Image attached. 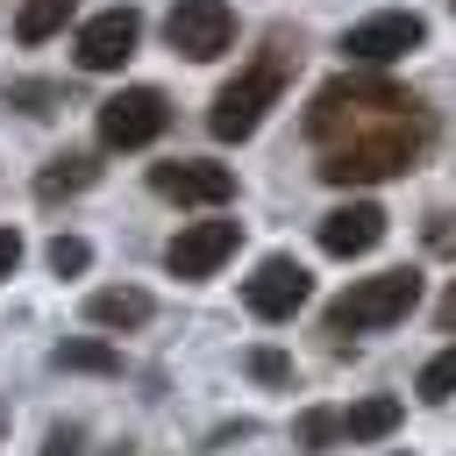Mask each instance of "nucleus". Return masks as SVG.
<instances>
[{"label":"nucleus","instance_id":"obj_1","mask_svg":"<svg viewBox=\"0 0 456 456\" xmlns=\"http://www.w3.org/2000/svg\"><path fill=\"white\" fill-rule=\"evenodd\" d=\"M420 150H428V114H385L378 128L335 142V150L321 157V178H328V185H378V178L413 171Z\"/></svg>","mask_w":456,"mask_h":456},{"label":"nucleus","instance_id":"obj_2","mask_svg":"<svg viewBox=\"0 0 456 456\" xmlns=\"http://www.w3.org/2000/svg\"><path fill=\"white\" fill-rule=\"evenodd\" d=\"M292 64H299V50L271 43L256 64H242V71H235V78L214 93V107H207V128H214L221 142H242V135H256V128H264V114L278 107V93H285Z\"/></svg>","mask_w":456,"mask_h":456},{"label":"nucleus","instance_id":"obj_3","mask_svg":"<svg viewBox=\"0 0 456 456\" xmlns=\"http://www.w3.org/2000/svg\"><path fill=\"white\" fill-rule=\"evenodd\" d=\"M420 100L406 93V86H392V78H378V71H342V78H328L321 93H314V107H306V135L314 142H328L342 121L356 128V121H385V114H413Z\"/></svg>","mask_w":456,"mask_h":456},{"label":"nucleus","instance_id":"obj_4","mask_svg":"<svg viewBox=\"0 0 456 456\" xmlns=\"http://www.w3.org/2000/svg\"><path fill=\"white\" fill-rule=\"evenodd\" d=\"M420 306V271H378V278H356L349 292H335L328 299V314H321V328L328 335H370V328H392V321H406Z\"/></svg>","mask_w":456,"mask_h":456},{"label":"nucleus","instance_id":"obj_5","mask_svg":"<svg viewBox=\"0 0 456 456\" xmlns=\"http://www.w3.org/2000/svg\"><path fill=\"white\" fill-rule=\"evenodd\" d=\"M171 128V100L157 86H121L114 100H100V142L107 150H142Z\"/></svg>","mask_w":456,"mask_h":456},{"label":"nucleus","instance_id":"obj_6","mask_svg":"<svg viewBox=\"0 0 456 456\" xmlns=\"http://www.w3.org/2000/svg\"><path fill=\"white\" fill-rule=\"evenodd\" d=\"M164 36H171L178 57L214 64V57L235 43V7H228V0H178V7L164 14Z\"/></svg>","mask_w":456,"mask_h":456},{"label":"nucleus","instance_id":"obj_7","mask_svg":"<svg viewBox=\"0 0 456 456\" xmlns=\"http://www.w3.org/2000/svg\"><path fill=\"white\" fill-rule=\"evenodd\" d=\"M135 43H142V14L121 0V7H100L93 21H78V71H121L128 57H135Z\"/></svg>","mask_w":456,"mask_h":456},{"label":"nucleus","instance_id":"obj_8","mask_svg":"<svg viewBox=\"0 0 456 456\" xmlns=\"http://www.w3.org/2000/svg\"><path fill=\"white\" fill-rule=\"evenodd\" d=\"M428 43V21L420 14H406V7H392V14H363L349 36H342V57L349 64H392V57H406V50H420Z\"/></svg>","mask_w":456,"mask_h":456},{"label":"nucleus","instance_id":"obj_9","mask_svg":"<svg viewBox=\"0 0 456 456\" xmlns=\"http://www.w3.org/2000/svg\"><path fill=\"white\" fill-rule=\"evenodd\" d=\"M306 299H314V278H306V264H292V256H264V264L242 278V306H249L256 321H292Z\"/></svg>","mask_w":456,"mask_h":456},{"label":"nucleus","instance_id":"obj_10","mask_svg":"<svg viewBox=\"0 0 456 456\" xmlns=\"http://www.w3.org/2000/svg\"><path fill=\"white\" fill-rule=\"evenodd\" d=\"M150 185L178 207H228L235 200V171L214 164V157H171V164H150Z\"/></svg>","mask_w":456,"mask_h":456},{"label":"nucleus","instance_id":"obj_11","mask_svg":"<svg viewBox=\"0 0 456 456\" xmlns=\"http://www.w3.org/2000/svg\"><path fill=\"white\" fill-rule=\"evenodd\" d=\"M235 242H242V221H185L164 249V271L171 278H214L235 256Z\"/></svg>","mask_w":456,"mask_h":456},{"label":"nucleus","instance_id":"obj_12","mask_svg":"<svg viewBox=\"0 0 456 456\" xmlns=\"http://www.w3.org/2000/svg\"><path fill=\"white\" fill-rule=\"evenodd\" d=\"M385 228H392V214H385L378 200H349V207L321 214V249H328V256H370V249L385 242Z\"/></svg>","mask_w":456,"mask_h":456},{"label":"nucleus","instance_id":"obj_13","mask_svg":"<svg viewBox=\"0 0 456 456\" xmlns=\"http://www.w3.org/2000/svg\"><path fill=\"white\" fill-rule=\"evenodd\" d=\"M150 314H157V299L135 292V285H107V292L86 299V321H93V328H114V335H121V328H142Z\"/></svg>","mask_w":456,"mask_h":456},{"label":"nucleus","instance_id":"obj_14","mask_svg":"<svg viewBox=\"0 0 456 456\" xmlns=\"http://www.w3.org/2000/svg\"><path fill=\"white\" fill-rule=\"evenodd\" d=\"M399 420H406V406H399L392 392H370V399H356L349 413H335V435H349V442H385Z\"/></svg>","mask_w":456,"mask_h":456},{"label":"nucleus","instance_id":"obj_15","mask_svg":"<svg viewBox=\"0 0 456 456\" xmlns=\"http://www.w3.org/2000/svg\"><path fill=\"white\" fill-rule=\"evenodd\" d=\"M100 178V164L86 157V150H64V157H50L43 171H36V200L43 207H57V200H71V192H86Z\"/></svg>","mask_w":456,"mask_h":456},{"label":"nucleus","instance_id":"obj_16","mask_svg":"<svg viewBox=\"0 0 456 456\" xmlns=\"http://www.w3.org/2000/svg\"><path fill=\"white\" fill-rule=\"evenodd\" d=\"M71 14H78V0H21V14H14V43H50Z\"/></svg>","mask_w":456,"mask_h":456},{"label":"nucleus","instance_id":"obj_17","mask_svg":"<svg viewBox=\"0 0 456 456\" xmlns=\"http://www.w3.org/2000/svg\"><path fill=\"white\" fill-rule=\"evenodd\" d=\"M50 363H57V370H100V378H107V370H121V356H114L107 342H57V356H50Z\"/></svg>","mask_w":456,"mask_h":456},{"label":"nucleus","instance_id":"obj_18","mask_svg":"<svg viewBox=\"0 0 456 456\" xmlns=\"http://www.w3.org/2000/svg\"><path fill=\"white\" fill-rule=\"evenodd\" d=\"M428 406H442V399H456V349H442L428 370H420V385H413Z\"/></svg>","mask_w":456,"mask_h":456},{"label":"nucleus","instance_id":"obj_19","mask_svg":"<svg viewBox=\"0 0 456 456\" xmlns=\"http://www.w3.org/2000/svg\"><path fill=\"white\" fill-rule=\"evenodd\" d=\"M43 256H50V271H57V278H78V271L93 264V242H86V235H57Z\"/></svg>","mask_w":456,"mask_h":456},{"label":"nucleus","instance_id":"obj_20","mask_svg":"<svg viewBox=\"0 0 456 456\" xmlns=\"http://www.w3.org/2000/svg\"><path fill=\"white\" fill-rule=\"evenodd\" d=\"M242 363H249V378H256V385H292V363H285L278 349H249Z\"/></svg>","mask_w":456,"mask_h":456},{"label":"nucleus","instance_id":"obj_21","mask_svg":"<svg viewBox=\"0 0 456 456\" xmlns=\"http://www.w3.org/2000/svg\"><path fill=\"white\" fill-rule=\"evenodd\" d=\"M328 435H335V413H321V406H314V413H299V428H292V442H299L306 456H321V442H328Z\"/></svg>","mask_w":456,"mask_h":456},{"label":"nucleus","instance_id":"obj_22","mask_svg":"<svg viewBox=\"0 0 456 456\" xmlns=\"http://www.w3.org/2000/svg\"><path fill=\"white\" fill-rule=\"evenodd\" d=\"M428 249L435 256H456V214H428Z\"/></svg>","mask_w":456,"mask_h":456},{"label":"nucleus","instance_id":"obj_23","mask_svg":"<svg viewBox=\"0 0 456 456\" xmlns=\"http://www.w3.org/2000/svg\"><path fill=\"white\" fill-rule=\"evenodd\" d=\"M43 456H78V428H71V420H57V428L43 435Z\"/></svg>","mask_w":456,"mask_h":456},{"label":"nucleus","instance_id":"obj_24","mask_svg":"<svg viewBox=\"0 0 456 456\" xmlns=\"http://www.w3.org/2000/svg\"><path fill=\"white\" fill-rule=\"evenodd\" d=\"M21 264V228H0V278Z\"/></svg>","mask_w":456,"mask_h":456},{"label":"nucleus","instance_id":"obj_25","mask_svg":"<svg viewBox=\"0 0 456 456\" xmlns=\"http://www.w3.org/2000/svg\"><path fill=\"white\" fill-rule=\"evenodd\" d=\"M435 321H442V328H449V335H456V285H449V292H442V299H435Z\"/></svg>","mask_w":456,"mask_h":456},{"label":"nucleus","instance_id":"obj_26","mask_svg":"<svg viewBox=\"0 0 456 456\" xmlns=\"http://www.w3.org/2000/svg\"><path fill=\"white\" fill-rule=\"evenodd\" d=\"M392 456H413V449H392Z\"/></svg>","mask_w":456,"mask_h":456},{"label":"nucleus","instance_id":"obj_27","mask_svg":"<svg viewBox=\"0 0 456 456\" xmlns=\"http://www.w3.org/2000/svg\"><path fill=\"white\" fill-rule=\"evenodd\" d=\"M449 7H456V0H449Z\"/></svg>","mask_w":456,"mask_h":456}]
</instances>
